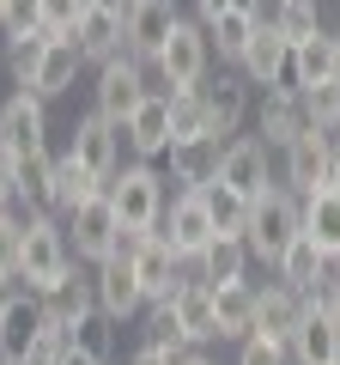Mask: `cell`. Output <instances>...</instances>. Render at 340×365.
<instances>
[{
	"label": "cell",
	"instance_id": "f907efd6",
	"mask_svg": "<svg viewBox=\"0 0 340 365\" xmlns=\"http://www.w3.org/2000/svg\"><path fill=\"white\" fill-rule=\"evenodd\" d=\"M328 189H340V134H334V153H328Z\"/></svg>",
	"mask_w": 340,
	"mask_h": 365
},
{
	"label": "cell",
	"instance_id": "9c48e42d",
	"mask_svg": "<svg viewBox=\"0 0 340 365\" xmlns=\"http://www.w3.org/2000/svg\"><path fill=\"white\" fill-rule=\"evenodd\" d=\"M170 31H176V0H134L128 13H122V49L134 61H152Z\"/></svg>",
	"mask_w": 340,
	"mask_h": 365
},
{
	"label": "cell",
	"instance_id": "1f68e13d",
	"mask_svg": "<svg viewBox=\"0 0 340 365\" xmlns=\"http://www.w3.org/2000/svg\"><path fill=\"white\" fill-rule=\"evenodd\" d=\"M255 25H262V13L255 6H231V13H219L207 25V43L225 55V61H243V49H249V37H255Z\"/></svg>",
	"mask_w": 340,
	"mask_h": 365
},
{
	"label": "cell",
	"instance_id": "7bdbcfd3",
	"mask_svg": "<svg viewBox=\"0 0 340 365\" xmlns=\"http://www.w3.org/2000/svg\"><path fill=\"white\" fill-rule=\"evenodd\" d=\"M67 347H73V335H61V329H43V335L25 347V365H61Z\"/></svg>",
	"mask_w": 340,
	"mask_h": 365
},
{
	"label": "cell",
	"instance_id": "74e56055",
	"mask_svg": "<svg viewBox=\"0 0 340 365\" xmlns=\"http://www.w3.org/2000/svg\"><path fill=\"white\" fill-rule=\"evenodd\" d=\"M201 201H207V213H213V225H219V232H243L249 201L237 195V189H225V182H207V189H201Z\"/></svg>",
	"mask_w": 340,
	"mask_h": 365
},
{
	"label": "cell",
	"instance_id": "f1b7e54d",
	"mask_svg": "<svg viewBox=\"0 0 340 365\" xmlns=\"http://www.w3.org/2000/svg\"><path fill=\"white\" fill-rule=\"evenodd\" d=\"M92 195H104V182H97V177H92L85 165H79L73 153H61V158H55V195H49V207L73 220V213L85 207Z\"/></svg>",
	"mask_w": 340,
	"mask_h": 365
},
{
	"label": "cell",
	"instance_id": "7402d4cb",
	"mask_svg": "<svg viewBox=\"0 0 340 365\" xmlns=\"http://www.w3.org/2000/svg\"><path fill=\"white\" fill-rule=\"evenodd\" d=\"M243 268H249L243 232H219V237L195 256V280H201V287H237V280H243Z\"/></svg>",
	"mask_w": 340,
	"mask_h": 365
},
{
	"label": "cell",
	"instance_id": "8992f818",
	"mask_svg": "<svg viewBox=\"0 0 340 365\" xmlns=\"http://www.w3.org/2000/svg\"><path fill=\"white\" fill-rule=\"evenodd\" d=\"M97 116H110V122H128L134 110L146 104V98H152V91H146V61H134L128 49L116 55V61H104L97 67Z\"/></svg>",
	"mask_w": 340,
	"mask_h": 365
},
{
	"label": "cell",
	"instance_id": "7a4b0ae2",
	"mask_svg": "<svg viewBox=\"0 0 340 365\" xmlns=\"http://www.w3.org/2000/svg\"><path fill=\"white\" fill-rule=\"evenodd\" d=\"M110 207H116L122 232H158V220H164V177H158L152 165H122L116 177L104 182Z\"/></svg>",
	"mask_w": 340,
	"mask_h": 365
},
{
	"label": "cell",
	"instance_id": "2e32d148",
	"mask_svg": "<svg viewBox=\"0 0 340 365\" xmlns=\"http://www.w3.org/2000/svg\"><path fill=\"white\" fill-rule=\"evenodd\" d=\"M292 359L298 365H334L340 359V323H334V311H328L322 299H310V292H304V323H298V335H292Z\"/></svg>",
	"mask_w": 340,
	"mask_h": 365
},
{
	"label": "cell",
	"instance_id": "d590c367",
	"mask_svg": "<svg viewBox=\"0 0 340 365\" xmlns=\"http://www.w3.org/2000/svg\"><path fill=\"white\" fill-rule=\"evenodd\" d=\"M267 25L280 31V37L286 43H304V37H316V0H274V19H267Z\"/></svg>",
	"mask_w": 340,
	"mask_h": 365
},
{
	"label": "cell",
	"instance_id": "603a6c76",
	"mask_svg": "<svg viewBox=\"0 0 340 365\" xmlns=\"http://www.w3.org/2000/svg\"><path fill=\"white\" fill-rule=\"evenodd\" d=\"M79 67H85V55H79V43H73V37H49V49H43V61H37V79H31V91H37L43 104H49V98H61V91H73Z\"/></svg>",
	"mask_w": 340,
	"mask_h": 365
},
{
	"label": "cell",
	"instance_id": "f35d334b",
	"mask_svg": "<svg viewBox=\"0 0 340 365\" xmlns=\"http://www.w3.org/2000/svg\"><path fill=\"white\" fill-rule=\"evenodd\" d=\"M25 274V220L13 207L0 213V280H18Z\"/></svg>",
	"mask_w": 340,
	"mask_h": 365
},
{
	"label": "cell",
	"instance_id": "8d00e7d4",
	"mask_svg": "<svg viewBox=\"0 0 340 365\" xmlns=\"http://www.w3.org/2000/svg\"><path fill=\"white\" fill-rule=\"evenodd\" d=\"M298 104H304V122H310V128H328V134H340V79H328V86H310V91H298Z\"/></svg>",
	"mask_w": 340,
	"mask_h": 365
},
{
	"label": "cell",
	"instance_id": "f5cc1de1",
	"mask_svg": "<svg viewBox=\"0 0 340 365\" xmlns=\"http://www.w3.org/2000/svg\"><path fill=\"white\" fill-rule=\"evenodd\" d=\"M6 299H13V280H0V311H6Z\"/></svg>",
	"mask_w": 340,
	"mask_h": 365
},
{
	"label": "cell",
	"instance_id": "bcb514c9",
	"mask_svg": "<svg viewBox=\"0 0 340 365\" xmlns=\"http://www.w3.org/2000/svg\"><path fill=\"white\" fill-rule=\"evenodd\" d=\"M13 201H18V158L0 146V213L13 207Z\"/></svg>",
	"mask_w": 340,
	"mask_h": 365
},
{
	"label": "cell",
	"instance_id": "cb8c5ba5",
	"mask_svg": "<svg viewBox=\"0 0 340 365\" xmlns=\"http://www.w3.org/2000/svg\"><path fill=\"white\" fill-rule=\"evenodd\" d=\"M298 213H304V237H310L328 262H340V189H328V182H322L316 195L298 201Z\"/></svg>",
	"mask_w": 340,
	"mask_h": 365
},
{
	"label": "cell",
	"instance_id": "4dcf8cb0",
	"mask_svg": "<svg viewBox=\"0 0 340 365\" xmlns=\"http://www.w3.org/2000/svg\"><path fill=\"white\" fill-rule=\"evenodd\" d=\"M170 177L183 189H207L219 177V140H176L170 146Z\"/></svg>",
	"mask_w": 340,
	"mask_h": 365
},
{
	"label": "cell",
	"instance_id": "8fae6325",
	"mask_svg": "<svg viewBox=\"0 0 340 365\" xmlns=\"http://www.w3.org/2000/svg\"><path fill=\"white\" fill-rule=\"evenodd\" d=\"M213 182H225V189H237L243 201H255L267 189V146L255 140V134H231V140L219 146V177Z\"/></svg>",
	"mask_w": 340,
	"mask_h": 365
},
{
	"label": "cell",
	"instance_id": "e0dca14e",
	"mask_svg": "<svg viewBox=\"0 0 340 365\" xmlns=\"http://www.w3.org/2000/svg\"><path fill=\"white\" fill-rule=\"evenodd\" d=\"M134 280H140V292H146V304H158V299H170V292L183 287L188 274H183V262H176V250L164 244L158 232H146V244L134 250Z\"/></svg>",
	"mask_w": 340,
	"mask_h": 365
},
{
	"label": "cell",
	"instance_id": "52a82bcc",
	"mask_svg": "<svg viewBox=\"0 0 340 365\" xmlns=\"http://www.w3.org/2000/svg\"><path fill=\"white\" fill-rule=\"evenodd\" d=\"M0 146H6L13 158L49 146V110H43L37 91H13V98L0 104Z\"/></svg>",
	"mask_w": 340,
	"mask_h": 365
},
{
	"label": "cell",
	"instance_id": "3957f363",
	"mask_svg": "<svg viewBox=\"0 0 340 365\" xmlns=\"http://www.w3.org/2000/svg\"><path fill=\"white\" fill-rule=\"evenodd\" d=\"M207 55H213L207 25H188V19H176V31L164 37V49L152 55L158 79H164V98H170V91H195L201 79H207Z\"/></svg>",
	"mask_w": 340,
	"mask_h": 365
},
{
	"label": "cell",
	"instance_id": "277c9868",
	"mask_svg": "<svg viewBox=\"0 0 340 365\" xmlns=\"http://www.w3.org/2000/svg\"><path fill=\"white\" fill-rule=\"evenodd\" d=\"M67 232L49 220V213H25V274L18 280H31V292H49L55 280L67 274Z\"/></svg>",
	"mask_w": 340,
	"mask_h": 365
},
{
	"label": "cell",
	"instance_id": "9a60e30c",
	"mask_svg": "<svg viewBox=\"0 0 340 365\" xmlns=\"http://www.w3.org/2000/svg\"><path fill=\"white\" fill-rule=\"evenodd\" d=\"M67 225H73V244H67L73 256H85V262H110V256H116L122 220H116V207H110V195H92Z\"/></svg>",
	"mask_w": 340,
	"mask_h": 365
},
{
	"label": "cell",
	"instance_id": "4fadbf2b",
	"mask_svg": "<svg viewBox=\"0 0 340 365\" xmlns=\"http://www.w3.org/2000/svg\"><path fill=\"white\" fill-rule=\"evenodd\" d=\"M37 299H43V317H49V329H61V335H79V329L92 323V311H97L92 280H85V274H73V268H67L49 292H37Z\"/></svg>",
	"mask_w": 340,
	"mask_h": 365
},
{
	"label": "cell",
	"instance_id": "11a10c76",
	"mask_svg": "<svg viewBox=\"0 0 340 365\" xmlns=\"http://www.w3.org/2000/svg\"><path fill=\"white\" fill-rule=\"evenodd\" d=\"M0 365H25V359H13V353H0Z\"/></svg>",
	"mask_w": 340,
	"mask_h": 365
},
{
	"label": "cell",
	"instance_id": "60d3db41",
	"mask_svg": "<svg viewBox=\"0 0 340 365\" xmlns=\"http://www.w3.org/2000/svg\"><path fill=\"white\" fill-rule=\"evenodd\" d=\"M43 49H49V31H43V37H25V43H13L6 67H13V86H18V91H31V79H37V61H43Z\"/></svg>",
	"mask_w": 340,
	"mask_h": 365
},
{
	"label": "cell",
	"instance_id": "681fc988",
	"mask_svg": "<svg viewBox=\"0 0 340 365\" xmlns=\"http://www.w3.org/2000/svg\"><path fill=\"white\" fill-rule=\"evenodd\" d=\"M61 365H104V359H97L92 347H79V341H73V347H67V359H61Z\"/></svg>",
	"mask_w": 340,
	"mask_h": 365
},
{
	"label": "cell",
	"instance_id": "d6986e66",
	"mask_svg": "<svg viewBox=\"0 0 340 365\" xmlns=\"http://www.w3.org/2000/svg\"><path fill=\"white\" fill-rule=\"evenodd\" d=\"M298 323H304V292H292L286 280H280V287H267V292H255V323H249V335L292 347Z\"/></svg>",
	"mask_w": 340,
	"mask_h": 365
},
{
	"label": "cell",
	"instance_id": "ba28073f",
	"mask_svg": "<svg viewBox=\"0 0 340 365\" xmlns=\"http://www.w3.org/2000/svg\"><path fill=\"white\" fill-rule=\"evenodd\" d=\"M243 79L249 86H267V91H292V43L280 37L274 25H255V37H249V49H243Z\"/></svg>",
	"mask_w": 340,
	"mask_h": 365
},
{
	"label": "cell",
	"instance_id": "c3c4849f",
	"mask_svg": "<svg viewBox=\"0 0 340 365\" xmlns=\"http://www.w3.org/2000/svg\"><path fill=\"white\" fill-rule=\"evenodd\" d=\"M195 6H201V25H213L219 13H231V6H243V0H195Z\"/></svg>",
	"mask_w": 340,
	"mask_h": 365
},
{
	"label": "cell",
	"instance_id": "f6af8a7d",
	"mask_svg": "<svg viewBox=\"0 0 340 365\" xmlns=\"http://www.w3.org/2000/svg\"><path fill=\"white\" fill-rule=\"evenodd\" d=\"M310 299H322L328 311H334V323H340V262H328V268H322V280L310 287Z\"/></svg>",
	"mask_w": 340,
	"mask_h": 365
},
{
	"label": "cell",
	"instance_id": "5b68a950",
	"mask_svg": "<svg viewBox=\"0 0 340 365\" xmlns=\"http://www.w3.org/2000/svg\"><path fill=\"white\" fill-rule=\"evenodd\" d=\"M158 237L176 250V262H195L201 250L219 237V225H213V213H207V201H201V189H183V195L164 207V220H158Z\"/></svg>",
	"mask_w": 340,
	"mask_h": 365
},
{
	"label": "cell",
	"instance_id": "7c38bea8",
	"mask_svg": "<svg viewBox=\"0 0 340 365\" xmlns=\"http://www.w3.org/2000/svg\"><path fill=\"white\" fill-rule=\"evenodd\" d=\"M67 153L92 170L97 182H110L122 170V122H110V116H97V110H92V116L73 128V146H67Z\"/></svg>",
	"mask_w": 340,
	"mask_h": 365
},
{
	"label": "cell",
	"instance_id": "836d02e7",
	"mask_svg": "<svg viewBox=\"0 0 340 365\" xmlns=\"http://www.w3.org/2000/svg\"><path fill=\"white\" fill-rule=\"evenodd\" d=\"M49 195H55V153L43 146V153L18 158V201H25V213H43Z\"/></svg>",
	"mask_w": 340,
	"mask_h": 365
},
{
	"label": "cell",
	"instance_id": "30bf717a",
	"mask_svg": "<svg viewBox=\"0 0 340 365\" xmlns=\"http://www.w3.org/2000/svg\"><path fill=\"white\" fill-rule=\"evenodd\" d=\"M328 153H334V134H328V128H310V122H304L298 140L286 146V189H292L298 201L316 195V189L328 182Z\"/></svg>",
	"mask_w": 340,
	"mask_h": 365
},
{
	"label": "cell",
	"instance_id": "d6a6232c",
	"mask_svg": "<svg viewBox=\"0 0 340 365\" xmlns=\"http://www.w3.org/2000/svg\"><path fill=\"white\" fill-rule=\"evenodd\" d=\"M274 268H280V280H286L292 292H310L316 280H322V268H328V256H322V250H316L310 237L298 232V237H292V244H286V256L274 262Z\"/></svg>",
	"mask_w": 340,
	"mask_h": 365
},
{
	"label": "cell",
	"instance_id": "db71d44e",
	"mask_svg": "<svg viewBox=\"0 0 340 365\" xmlns=\"http://www.w3.org/2000/svg\"><path fill=\"white\" fill-rule=\"evenodd\" d=\"M328 37H334V67H340V25H334V31H328Z\"/></svg>",
	"mask_w": 340,
	"mask_h": 365
},
{
	"label": "cell",
	"instance_id": "680465c9",
	"mask_svg": "<svg viewBox=\"0 0 340 365\" xmlns=\"http://www.w3.org/2000/svg\"><path fill=\"white\" fill-rule=\"evenodd\" d=\"M334 365H340V359H334Z\"/></svg>",
	"mask_w": 340,
	"mask_h": 365
},
{
	"label": "cell",
	"instance_id": "484cf974",
	"mask_svg": "<svg viewBox=\"0 0 340 365\" xmlns=\"http://www.w3.org/2000/svg\"><path fill=\"white\" fill-rule=\"evenodd\" d=\"M73 43H79V55H85V61H97V67L116 61V55H122V13H116V6H85Z\"/></svg>",
	"mask_w": 340,
	"mask_h": 365
},
{
	"label": "cell",
	"instance_id": "816d5d0a",
	"mask_svg": "<svg viewBox=\"0 0 340 365\" xmlns=\"http://www.w3.org/2000/svg\"><path fill=\"white\" fill-rule=\"evenodd\" d=\"M176 365H213V359H207V353H195V347H188V353H176Z\"/></svg>",
	"mask_w": 340,
	"mask_h": 365
},
{
	"label": "cell",
	"instance_id": "83f0119b",
	"mask_svg": "<svg viewBox=\"0 0 340 365\" xmlns=\"http://www.w3.org/2000/svg\"><path fill=\"white\" fill-rule=\"evenodd\" d=\"M328 79H340V67H334V37H328V31H316V37L292 43V91L328 86Z\"/></svg>",
	"mask_w": 340,
	"mask_h": 365
},
{
	"label": "cell",
	"instance_id": "f546056e",
	"mask_svg": "<svg viewBox=\"0 0 340 365\" xmlns=\"http://www.w3.org/2000/svg\"><path fill=\"white\" fill-rule=\"evenodd\" d=\"M213 323H219V341H243L249 323H255V287H249V280L213 287Z\"/></svg>",
	"mask_w": 340,
	"mask_h": 365
},
{
	"label": "cell",
	"instance_id": "5bb4252c",
	"mask_svg": "<svg viewBox=\"0 0 340 365\" xmlns=\"http://www.w3.org/2000/svg\"><path fill=\"white\" fill-rule=\"evenodd\" d=\"M201 110H207V140L225 146L237 128H243V116H249V79L219 73L213 86H201Z\"/></svg>",
	"mask_w": 340,
	"mask_h": 365
},
{
	"label": "cell",
	"instance_id": "e575fe53",
	"mask_svg": "<svg viewBox=\"0 0 340 365\" xmlns=\"http://www.w3.org/2000/svg\"><path fill=\"white\" fill-rule=\"evenodd\" d=\"M176 140H207L201 86H195V91H170V146H176Z\"/></svg>",
	"mask_w": 340,
	"mask_h": 365
},
{
	"label": "cell",
	"instance_id": "6f0895ef",
	"mask_svg": "<svg viewBox=\"0 0 340 365\" xmlns=\"http://www.w3.org/2000/svg\"><path fill=\"white\" fill-rule=\"evenodd\" d=\"M128 6H134V0H128Z\"/></svg>",
	"mask_w": 340,
	"mask_h": 365
},
{
	"label": "cell",
	"instance_id": "ffe728a7",
	"mask_svg": "<svg viewBox=\"0 0 340 365\" xmlns=\"http://www.w3.org/2000/svg\"><path fill=\"white\" fill-rule=\"evenodd\" d=\"M170 317H176V329H183L188 347H201V341H219V323H213V287H201L195 274H188L183 287L170 292Z\"/></svg>",
	"mask_w": 340,
	"mask_h": 365
},
{
	"label": "cell",
	"instance_id": "b9f144b4",
	"mask_svg": "<svg viewBox=\"0 0 340 365\" xmlns=\"http://www.w3.org/2000/svg\"><path fill=\"white\" fill-rule=\"evenodd\" d=\"M85 19V0H43V31L49 37H73Z\"/></svg>",
	"mask_w": 340,
	"mask_h": 365
},
{
	"label": "cell",
	"instance_id": "4316f807",
	"mask_svg": "<svg viewBox=\"0 0 340 365\" xmlns=\"http://www.w3.org/2000/svg\"><path fill=\"white\" fill-rule=\"evenodd\" d=\"M49 329V317H43V299L31 292V299H6V311H0V353H13V359H25V347Z\"/></svg>",
	"mask_w": 340,
	"mask_h": 365
},
{
	"label": "cell",
	"instance_id": "ab89813d",
	"mask_svg": "<svg viewBox=\"0 0 340 365\" xmlns=\"http://www.w3.org/2000/svg\"><path fill=\"white\" fill-rule=\"evenodd\" d=\"M0 31H6L13 43L43 37V0H6V13H0Z\"/></svg>",
	"mask_w": 340,
	"mask_h": 365
},
{
	"label": "cell",
	"instance_id": "ee69618b",
	"mask_svg": "<svg viewBox=\"0 0 340 365\" xmlns=\"http://www.w3.org/2000/svg\"><path fill=\"white\" fill-rule=\"evenodd\" d=\"M237 365H292V347H280V341H262V335H243V347H237Z\"/></svg>",
	"mask_w": 340,
	"mask_h": 365
},
{
	"label": "cell",
	"instance_id": "d4e9b609",
	"mask_svg": "<svg viewBox=\"0 0 340 365\" xmlns=\"http://www.w3.org/2000/svg\"><path fill=\"white\" fill-rule=\"evenodd\" d=\"M255 140L267 146V153H286L292 140H298V128H304V104H298V91H267L262 98V116H255Z\"/></svg>",
	"mask_w": 340,
	"mask_h": 365
},
{
	"label": "cell",
	"instance_id": "6da1fadb",
	"mask_svg": "<svg viewBox=\"0 0 340 365\" xmlns=\"http://www.w3.org/2000/svg\"><path fill=\"white\" fill-rule=\"evenodd\" d=\"M298 232H304L298 195H292L286 182H267L262 195L249 201V213H243V244H249V256L280 262V256H286V244H292Z\"/></svg>",
	"mask_w": 340,
	"mask_h": 365
},
{
	"label": "cell",
	"instance_id": "ac0fdd59",
	"mask_svg": "<svg viewBox=\"0 0 340 365\" xmlns=\"http://www.w3.org/2000/svg\"><path fill=\"white\" fill-rule=\"evenodd\" d=\"M92 292H97V311H104L110 323H128V317L146 304L140 280H134V262H122V256L97 262V274H92Z\"/></svg>",
	"mask_w": 340,
	"mask_h": 365
},
{
	"label": "cell",
	"instance_id": "44dd1931",
	"mask_svg": "<svg viewBox=\"0 0 340 365\" xmlns=\"http://www.w3.org/2000/svg\"><path fill=\"white\" fill-rule=\"evenodd\" d=\"M122 140L134 146V158L170 153V98H164V91H152V98H146V104L122 122Z\"/></svg>",
	"mask_w": 340,
	"mask_h": 365
},
{
	"label": "cell",
	"instance_id": "7dc6e473",
	"mask_svg": "<svg viewBox=\"0 0 340 365\" xmlns=\"http://www.w3.org/2000/svg\"><path fill=\"white\" fill-rule=\"evenodd\" d=\"M128 365H176V353H170V347H152V341H146V347L134 353Z\"/></svg>",
	"mask_w": 340,
	"mask_h": 365
},
{
	"label": "cell",
	"instance_id": "9f6ffc18",
	"mask_svg": "<svg viewBox=\"0 0 340 365\" xmlns=\"http://www.w3.org/2000/svg\"><path fill=\"white\" fill-rule=\"evenodd\" d=\"M0 13H6V0H0Z\"/></svg>",
	"mask_w": 340,
	"mask_h": 365
}]
</instances>
